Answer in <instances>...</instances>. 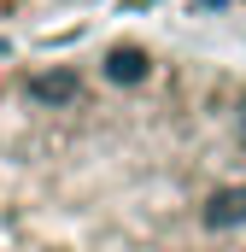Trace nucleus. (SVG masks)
I'll list each match as a JSON object with an SVG mask.
<instances>
[{"mask_svg":"<svg viewBox=\"0 0 246 252\" xmlns=\"http://www.w3.org/2000/svg\"><path fill=\"white\" fill-rule=\"evenodd\" d=\"M30 6H53V0H0V12H30Z\"/></svg>","mask_w":246,"mask_h":252,"instance_id":"1","label":"nucleus"}]
</instances>
